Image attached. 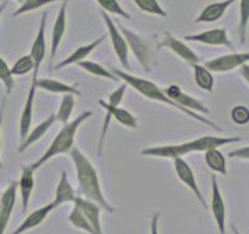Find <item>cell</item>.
I'll return each instance as SVG.
<instances>
[{"label":"cell","mask_w":249,"mask_h":234,"mask_svg":"<svg viewBox=\"0 0 249 234\" xmlns=\"http://www.w3.org/2000/svg\"><path fill=\"white\" fill-rule=\"evenodd\" d=\"M70 158L73 161V166L76 170V178H78V189H80V194L83 195V198H88L97 205L101 209H106L107 213L114 214L115 208L106 200L103 191H101L100 186V178L97 174V169L92 166V162L88 159L80 148L73 147L70 150Z\"/></svg>","instance_id":"cell-1"},{"label":"cell","mask_w":249,"mask_h":234,"mask_svg":"<svg viewBox=\"0 0 249 234\" xmlns=\"http://www.w3.org/2000/svg\"><path fill=\"white\" fill-rule=\"evenodd\" d=\"M109 70H111V72H112L117 78H119V80H122L124 84L131 86L132 89H136L139 94H142L143 97L150 98V100H154V101H159V103H163V105H168V106H171V108L178 109V111H181V113L187 114L189 117H192V119H195V120H198V122H201V123L207 125V127H210V128H213V130H216V131H221V127H220V125H216L215 122H212L210 119H207V117L201 116V114H198V113H193V111H187V109H184V108H181L179 105H176L173 100L168 98V97L165 96V92H163V89H160L156 83H153V81H150V80H146V78H142V77H136V75H132V74H129V72H123V70H119V69H115V67L109 69Z\"/></svg>","instance_id":"cell-2"},{"label":"cell","mask_w":249,"mask_h":234,"mask_svg":"<svg viewBox=\"0 0 249 234\" xmlns=\"http://www.w3.org/2000/svg\"><path fill=\"white\" fill-rule=\"evenodd\" d=\"M90 116H92L90 111H84V113H81L80 116H78L75 120L64 123V127H62L61 131L58 133L56 136H54V139L52 140V144L47 147V150L41 155V158H39L35 164H31V169L37 170L41 166H44L47 161L53 159L54 156L70 153V150L73 148L75 135H76L78 128H80L81 123L88 120Z\"/></svg>","instance_id":"cell-3"},{"label":"cell","mask_w":249,"mask_h":234,"mask_svg":"<svg viewBox=\"0 0 249 234\" xmlns=\"http://www.w3.org/2000/svg\"><path fill=\"white\" fill-rule=\"evenodd\" d=\"M119 30L128 44V49L132 50V53H134V57L140 62L142 69L146 70V72H150L154 64V55L151 50V45L148 44V41H145L139 33H136V31H132L126 27H122V25L119 27Z\"/></svg>","instance_id":"cell-4"},{"label":"cell","mask_w":249,"mask_h":234,"mask_svg":"<svg viewBox=\"0 0 249 234\" xmlns=\"http://www.w3.org/2000/svg\"><path fill=\"white\" fill-rule=\"evenodd\" d=\"M100 106H103L106 109V116H105V122H103V128H101V136H100V142H98V153L101 155V150H103V144H105V137L107 133V127L111 120H117L119 123L124 125L128 128H137V119L136 116H132L128 109H124L122 106H111L107 101L100 100Z\"/></svg>","instance_id":"cell-5"},{"label":"cell","mask_w":249,"mask_h":234,"mask_svg":"<svg viewBox=\"0 0 249 234\" xmlns=\"http://www.w3.org/2000/svg\"><path fill=\"white\" fill-rule=\"evenodd\" d=\"M101 18H103V22L106 23L107 35H109V38H111L114 52L117 55V58H119L120 64L124 69H129V49H128V44H126V41H124L123 35L120 33L119 27L115 25V22L107 16V13H105V11L101 13Z\"/></svg>","instance_id":"cell-6"},{"label":"cell","mask_w":249,"mask_h":234,"mask_svg":"<svg viewBox=\"0 0 249 234\" xmlns=\"http://www.w3.org/2000/svg\"><path fill=\"white\" fill-rule=\"evenodd\" d=\"M249 64V52H241V53H229V55H221L213 59H207L204 66L210 70V72H231L233 69H240L241 66Z\"/></svg>","instance_id":"cell-7"},{"label":"cell","mask_w":249,"mask_h":234,"mask_svg":"<svg viewBox=\"0 0 249 234\" xmlns=\"http://www.w3.org/2000/svg\"><path fill=\"white\" fill-rule=\"evenodd\" d=\"M163 92H165V96L168 98H171L175 101L176 105H179L181 108L187 109V111H193V113H198L201 116H207L210 113V109L202 103V101H199L198 98H195L192 96H189V94H185L181 91V88H179L178 84H171L168 86V88L163 89Z\"/></svg>","instance_id":"cell-8"},{"label":"cell","mask_w":249,"mask_h":234,"mask_svg":"<svg viewBox=\"0 0 249 234\" xmlns=\"http://www.w3.org/2000/svg\"><path fill=\"white\" fill-rule=\"evenodd\" d=\"M189 153H192L189 142L148 147V148H143V150L140 152L142 156H153V158H167V159L184 158V156L189 155Z\"/></svg>","instance_id":"cell-9"},{"label":"cell","mask_w":249,"mask_h":234,"mask_svg":"<svg viewBox=\"0 0 249 234\" xmlns=\"http://www.w3.org/2000/svg\"><path fill=\"white\" fill-rule=\"evenodd\" d=\"M210 209L215 218L216 228L220 234H226V203L223 198V194L218 186L216 176H212V197H210Z\"/></svg>","instance_id":"cell-10"},{"label":"cell","mask_w":249,"mask_h":234,"mask_svg":"<svg viewBox=\"0 0 249 234\" xmlns=\"http://www.w3.org/2000/svg\"><path fill=\"white\" fill-rule=\"evenodd\" d=\"M36 80L37 77L33 75V81H31L30 91L27 94V100L25 105H23L22 114H20V122H19V137L20 142L25 140V137L28 136V133L31 130V122H33V109H35V96H36Z\"/></svg>","instance_id":"cell-11"},{"label":"cell","mask_w":249,"mask_h":234,"mask_svg":"<svg viewBox=\"0 0 249 234\" xmlns=\"http://www.w3.org/2000/svg\"><path fill=\"white\" fill-rule=\"evenodd\" d=\"M173 162H175V172H176L178 178L181 179L187 187H189V189L195 194V197L198 198V201L206 208L207 203H206L204 197H202V194L199 191V186L196 183V178H195L192 167L187 164V161L184 158H176V159H173Z\"/></svg>","instance_id":"cell-12"},{"label":"cell","mask_w":249,"mask_h":234,"mask_svg":"<svg viewBox=\"0 0 249 234\" xmlns=\"http://www.w3.org/2000/svg\"><path fill=\"white\" fill-rule=\"evenodd\" d=\"M18 200V183H11L0 197V234H5L13 209Z\"/></svg>","instance_id":"cell-13"},{"label":"cell","mask_w":249,"mask_h":234,"mask_svg":"<svg viewBox=\"0 0 249 234\" xmlns=\"http://www.w3.org/2000/svg\"><path fill=\"white\" fill-rule=\"evenodd\" d=\"M160 47H167L168 50H171L173 53H176L179 58H181L182 61H185L187 64H198L199 62V57L196 53H195L189 45H187L185 42L179 41L178 38H175L173 35L170 33H165V36H163L162 42H160Z\"/></svg>","instance_id":"cell-14"},{"label":"cell","mask_w":249,"mask_h":234,"mask_svg":"<svg viewBox=\"0 0 249 234\" xmlns=\"http://www.w3.org/2000/svg\"><path fill=\"white\" fill-rule=\"evenodd\" d=\"M45 22H47V13H42L41 22H39L37 35H36V39L33 41L31 52H30V57L33 59V64H35L33 75H36V77H37L39 69H41L42 62L45 59Z\"/></svg>","instance_id":"cell-15"},{"label":"cell","mask_w":249,"mask_h":234,"mask_svg":"<svg viewBox=\"0 0 249 234\" xmlns=\"http://www.w3.org/2000/svg\"><path fill=\"white\" fill-rule=\"evenodd\" d=\"M185 41H193V42H199L206 45H223V47L232 49V42L228 36L226 28H213V30L202 31V33H198V35H189V36H185Z\"/></svg>","instance_id":"cell-16"},{"label":"cell","mask_w":249,"mask_h":234,"mask_svg":"<svg viewBox=\"0 0 249 234\" xmlns=\"http://www.w3.org/2000/svg\"><path fill=\"white\" fill-rule=\"evenodd\" d=\"M238 136L233 137H226V136H202L198 139L189 140V147L190 152H207V150H215V148H220L223 145H229V144H237L240 142Z\"/></svg>","instance_id":"cell-17"},{"label":"cell","mask_w":249,"mask_h":234,"mask_svg":"<svg viewBox=\"0 0 249 234\" xmlns=\"http://www.w3.org/2000/svg\"><path fill=\"white\" fill-rule=\"evenodd\" d=\"M66 28H67V2L62 0V5L58 11L56 19H54L53 23V30H52V45H50V61L54 59L56 57V52H58V47L64 38L66 33Z\"/></svg>","instance_id":"cell-18"},{"label":"cell","mask_w":249,"mask_h":234,"mask_svg":"<svg viewBox=\"0 0 249 234\" xmlns=\"http://www.w3.org/2000/svg\"><path fill=\"white\" fill-rule=\"evenodd\" d=\"M73 205L81 211L83 215L86 217L92 226V230L95 234H103V228H101V222H100V211L101 208L88 198H83V197H76L73 200Z\"/></svg>","instance_id":"cell-19"},{"label":"cell","mask_w":249,"mask_h":234,"mask_svg":"<svg viewBox=\"0 0 249 234\" xmlns=\"http://www.w3.org/2000/svg\"><path fill=\"white\" fill-rule=\"evenodd\" d=\"M18 189H20V201L22 211H27L31 194L35 191V170L31 166H23L20 172V179L18 183Z\"/></svg>","instance_id":"cell-20"},{"label":"cell","mask_w":249,"mask_h":234,"mask_svg":"<svg viewBox=\"0 0 249 234\" xmlns=\"http://www.w3.org/2000/svg\"><path fill=\"white\" fill-rule=\"evenodd\" d=\"M52 211H54L53 203H49V205H45L42 208L33 211V213L28 214L25 218H23V222L18 226V228H16V231L13 234H23V233L36 228V226H39L47 217H49V214L52 213Z\"/></svg>","instance_id":"cell-21"},{"label":"cell","mask_w":249,"mask_h":234,"mask_svg":"<svg viewBox=\"0 0 249 234\" xmlns=\"http://www.w3.org/2000/svg\"><path fill=\"white\" fill-rule=\"evenodd\" d=\"M76 198V194H75V189L73 186L70 184L69 181V176H67V172L62 170L61 172V178L58 181V186H56V191H54V198H53V206L54 209L59 208L61 205H64V203H69Z\"/></svg>","instance_id":"cell-22"},{"label":"cell","mask_w":249,"mask_h":234,"mask_svg":"<svg viewBox=\"0 0 249 234\" xmlns=\"http://www.w3.org/2000/svg\"><path fill=\"white\" fill-rule=\"evenodd\" d=\"M36 88L42 89L52 94H72V96H80L81 91L75 88L72 84H67L64 81L54 80V78H37L36 80Z\"/></svg>","instance_id":"cell-23"},{"label":"cell","mask_w":249,"mask_h":234,"mask_svg":"<svg viewBox=\"0 0 249 234\" xmlns=\"http://www.w3.org/2000/svg\"><path fill=\"white\" fill-rule=\"evenodd\" d=\"M235 2H237V0H223V2L210 3L199 13V16L195 19V22L199 23V22H216V20H220L224 16V13L228 11V8L232 3H235Z\"/></svg>","instance_id":"cell-24"},{"label":"cell","mask_w":249,"mask_h":234,"mask_svg":"<svg viewBox=\"0 0 249 234\" xmlns=\"http://www.w3.org/2000/svg\"><path fill=\"white\" fill-rule=\"evenodd\" d=\"M105 41V36H101L98 39H95V41H92L89 44H86V45H81V47H78V49L73 52V53H70L69 57L66 59H62L59 64L56 66V69H62V67H67L70 64H78V62H81L84 61L86 58L89 57V55L97 49V47Z\"/></svg>","instance_id":"cell-25"},{"label":"cell","mask_w":249,"mask_h":234,"mask_svg":"<svg viewBox=\"0 0 249 234\" xmlns=\"http://www.w3.org/2000/svg\"><path fill=\"white\" fill-rule=\"evenodd\" d=\"M56 122V116L54 114H50L49 117H47L45 120H42L41 123L37 125V127H35L33 130H30L28 136L25 137V140L23 142H20V147H19V152H25L28 147H31L35 142H37L39 139L44 137L47 135V131H49L52 128V125Z\"/></svg>","instance_id":"cell-26"},{"label":"cell","mask_w":249,"mask_h":234,"mask_svg":"<svg viewBox=\"0 0 249 234\" xmlns=\"http://www.w3.org/2000/svg\"><path fill=\"white\" fill-rule=\"evenodd\" d=\"M204 161L212 172H216L220 175L228 174V161H226V156L218 148L204 152Z\"/></svg>","instance_id":"cell-27"},{"label":"cell","mask_w":249,"mask_h":234,"mask_svg":"<svg viewBox=\"0 0 249 234\" xmlns=\"http://www.w3.org/2000/svg\"><path fill=\"white\" fill-rule=\"evenodd\" d=\"M193 75H195V83L198 84V88L202 91H213V74L204 66V64H193Z\"/></svg>","instance_id":"cell-28"},{"label":"cell","mask_w":249,"mask_h":234,"mask_svg":"<svg viewBox=\"0 0 249 234\" xmlns=\"http://www.w3.org/2000/svg\"><path fill=\"white\" fill-rule=\"evenodd\" d=\"M76 66H80L81 69H84L86 72L90 74V75H95V77H100V78H107V80H114V81H120L119 78H117L111 70L105 69L101 64H98V62L95 61H81L78 62Z\"/></svg>","instance_id":"cell-29"},{"label":"cell","mask_w":249,"mask_h":234,"mask_svg":"<svg viewBox=\"0 0 249 234\" xmlns=\"http://www.w3.org/2000/svg\"><path fill=\"white\" fill-rule=\"evenodd\" d=\"M73 108H75V96H72V94H64L61 100V105L58 108V113L54 116H56V119L61 123H67L70 116L73 113Z\"/></svg>","instance_id":"cell-30"},{"label":"cell","mask_w":249,"mask_h":234,"mask_svg":"<svg viewBox=\"0 0 249 234\" xmlns=\"http://www.w3.org/2000/svg\"><path fill=\"white\" fill-rule=\"evenodd\" d=\"M248 25H249V0H240V22L237 27V35L240 42H246L248 35Z\"/></svg>","instance_id":"cell-31"},{"label":"cell","mask_w":249,"mask_h":234,"mask_svg":"<svg viewBox=\"0 0 249 234\" xmlns=\"http://www.w3.org/2000/svg\"><path fill=\"white\" fill-rule=\"evenodd\" d=\"M54 2H59V0H23L19 6V10L14 11V16L18 18V16H20V14H27L31 11L41 10V8L50 5V3H54Z\"/></svg>","instance_id":"cell-32"},{"label":"cell","mask_w":249,"mask_h":234,"mask_svg":"<svg viewBox=\"0 0 249 234\" xmlns=\"http://www.w3.org/2000/svg\"><path fill=\"white\" fill-rule=\"evenodd\" d=\"M132 2H134L139 6V10H142L143 13L160 16V18H165L167 16V11L160 6L158 0H132Z\"/></svg>","instance_id":"cell-33"},{"label":"cell","mask_w":249,"mask_h":234,"mask_svg":"<svg viewBox=\"0 0 249 234\" xmlns=\"http://www.w3.org/2000/svg\"><path fill=\"white\" fill-rule=\"evenodd\" d=\"M69 222H70V225H73L75 228H78V230H83V231L89 233V234H95L92 230L90 223L86 220V217L83 215V213L75 205H73L72 213H70V215H69Z\"/></svg>","instance_id":"cell-34"},{"label":"cell","mask_w":249,"mask_h":234,"mask_svg":"<svg viewBox=\"0 0 249 234\" xmlns=\"http://www.w3.org/2000/svg\"><path fill=\"white\" fill-rule=\"evenodd\" d=\"M35 69L33 59H31L30 55H25V57H20L18 61L14 62L11 67V74L13 77H20V75H27L28 72Z\"/></svg>","instance_id":"cell-35"},{"label":"cell","mask_w":249,"mask_h":234,"mask_svg":"<svg viewBox=\"0 0 249 234\" xmlns=\"http://www.w3.org/2000/svg\"><path fill=\"white\" fill-rule=\"evenodd\" d=\"M97 3L101 6V10L105 13H112V14H117L120 16L123 19H131V16L123 10L122 5L117 2V0H97Z\"/></svg>","instance_id":"cell-36"},{"label":"cell","mask_w":249,"mask_h":234,"mask_svg":"<svg viewBox=\"0 0 249 234\" xmlns=\"http://www.w3.org/2000/svg\"><path fill=\"white\" fill-rule=\"evenodd\" d=\"M0 81L3 83L6 94H10L14 88V77L11 74V67H8L6 61L0 57Z\"/></svg>","instance_id":"cell-37"},{"label":"cell","mask_w":249,"mask_h":234,"mask_svg":"<svg viewBox=\"0 0 249 234\" xmlns=\"http://www.w3.org/2000/svg\"><path fill=\"white\" fill-rule=\"evenodd\" d=\"M231 119L237 125H246L249 123V108L245 105H237L232 108L231 111Z\"/></svg>","instance_id":"cell-38"},{"label":"cell","mask_w":249,"mask_h":234,"mask_svg":"<svg viewBox=\"0 0 249 234\" xmlns=\"http://www.w3.org/2000/svg\"><path fill=\"white\" fill-rule=\"evenodd\" d=\"M159 213H154L150 220V234H159Z\"/></svg>","instance_id":"cell-39"},{"label":"cell","mask_w":249,"mask_h":234,"mask_svg":"<svg viewBox=\"0 0 249 234\" xmlns=\"http://www.w3.org/2000/svg\"><path fill=\"white\" fill-rule=\"evenodd\" d=\"M3 108H5V100L2 101V108H0V153H2V122H3ZM0 167H2V161H0Z\"/></svg>","instance_id":"cell-40"},{"label":"cell","mask_w":249,"mask_h":234,"mask_svg":"<svg viewBox=\"0 0 249 234\" xmlns=\"http://www.w3.org/2000/svg\"><path fill=\"white\" fill-rule=\"evenodd\" d=\"M240 74H241V77L245 78V81L249 84V64L241 66V67H240Z\"/></svg>","instance_id":"cell-41"},{"label":"cell","mask_w":249,"mask_h":234,"mask_svg":"<svg viewBox=\"0 0 249 234\" xmlns=\"http://www.w3.org/2000/svg\"><path fill=\"white\" fill-rule=\"evenodd\" d=\"M5 6H6V3H2V5H0V18H2V13H3V10H5Z\"/></svg>","instance_id":"cell-42"},{"label":"cell","mask_w":249,"mask_h":234,"mask_svg":"<svg viewBox=\"0 0 249 234\" xmlns=\"http://www.w3.org/2000/svg\"><path fill=\"white\" fill-rule=\"evenodd\" d=\"M232 231H233V234H241V233H240V231L235 228V226H233V225H232Z\"/></svg>","instance_id":"cell-43"},{"label":"cell","mask_w":249,"mask_h":234,"mask_svg":"<svg viewBox=\"0 0 249 234\" xmlns=\"http://www.w3.org/2000/svg\"><path fill=\"white\" fill-rule=\"evenodd\" d=\"M14 2H19V3H22V2H23V0H14Z\"/></svg>","instance_id":"cell-44"},{"label":"cell","mask_w":249,"mask_h":234,"mask_svg":"<svg viewBox=\"0 0 249 234\" xmlns=\"http://www.w3.org/2000/svg\"><path fill=\"white\" fill-rule=\"evenodd\" d=\"M64 2H67V3H69V2H70V0H64Z\"/></svg>","instance_id":"cell-45"}]
</instances>
